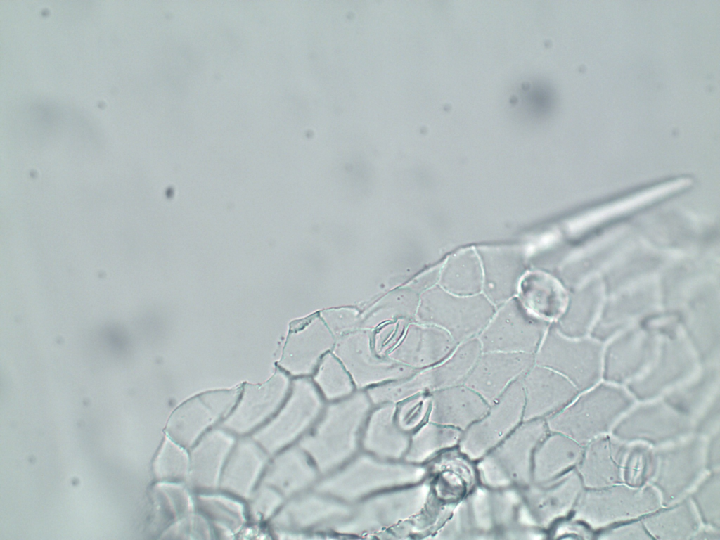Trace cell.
Segmentation results:
<instances>
[{
  "instance_id": "cell-10",
  "label": "cell",
  "mask_w": 720,
  "mask_h": 540,
  "mask_svg": "<svg viewBox=\"0 0 720 540\" xmlns=\"http://www.w3.org/2000/svg\"><path fill=\"white\" fill-rule=\"evenodd\" d=\"M516 297L497 307L477 338L482 350L534 354L549 326Z\"/></svg>"
},
{
  "instance_id": "cell-23",
  "label": "cell",
  "mask_w": 720,
  "mask_h": 540,
  "mask_svg": "<svg viewBox=\"0 0 720 540\" xmlns=\"http://www.w3.org/2000/svg\"><path fill=\"white\" fill-rule=\"evenodd\" d=\"M290 387L287 373L278 367V374L264 386L244 389L245 394L240 392L238 406L236 404V410L232 413L233 428L242 432L254 428L278 409L288 396Z\"/></svg>"
},
{
  "instance_id": "cell-5",
  "label": "cell",
  "mask_w": 720,
  "mask_h": 540,
  "mask_svg": "<svg viewBox=\"0 0 720 540\" xmlns=\"http://www.w3.org/2000/svg\"><path fill=\"white\" fill-rule=\"evenodd\" d=\"M662 506L657 491L650 484L637 488L621 482L600 488H585L571 515L597 532L642 518Z\"/></svg>"
},
{
  "instance_id": "cell-19",
  "label": "cell",
  "mask_w": 720,
  "mask_h": 540,
  "mask_svg": "<svg viewBox=\"0 0 720 540\" xmlns=\"http://www.w3.org/2000/svg\"><path fill=\"white\" fill-rule=\"evenodd\" d=\"M482 268V293L496 307L517 295L520 282L527 271L525 255L508 248L477 250Z\"/></svg>"
},
{
  "instance_id": "cell-13",
  "label": "cell",
  "mask_w": 720,
  "mask_h": 540,
  "mask_svg": "<svg viewBox=\"0 0 720 540\" xmlns=\"http://www.w3.org/2000/svg\"><path fill=\"white\" fill-rule=\"evenodd\" d=\"M241 388L201 394L181 405L172 414L167 427L171 439L189 446L205 430L233 409Z\"/></svg>"
},
{
  "instance_id": "cell-28",
  "label": "cell",
  "mask_w": 720,
  "mask_h": 540,
  "mask_svg": "<svg viewBox=\"0 0 720 540\" xmlns=\"http://www.w3.org/2000/svg\"><path fill=\"white\" fill-rule=\"evenodd\" d=\"M437 284L456 295L482 293V268L477 250L465 249L449 257L441 264Z\"/></svg>"
},
{
  "instance_id": "cell-9",
  "label": "cell",
  "mask_w": 720,
  "mask_h": 540,
  "mask_svg": "<svg viewBox=\"0 0 720 540\" xmlns=\"http://www.w3.org/2000/svg\"><path fill=\"white\" fill-rule=\"evenodd\" d=\"M610 434L628 444L642 443L657 448L693 435V420L665 401L652 403L631 407Z\"/></svg>"
},
{
  "instance_id": "cell-36",
  "label": "cell",
  "mask_w": 720,
  "mask_h": 540,
  "mask_svg": "<svg viewBox=\"0 0 720 540\" xmlns=\"http://www.w3.org/2000/svg\"><path fill=\"white\" fill-rule=\"evenodd\" d=\"M720 413L719 402L705 407L693 419V435L707 439L719 430Z\"/></svg>"
},
{
  "instance_id": "cell-16",
  "label": "cell",
  "mask_w": 720,
  "mask_h": 540,
  "mask_svg": "<svg viewBox=\"0 0 720 540\" xmlns=\"http://www.w3.org/2000/svg\"><path fill=\"white\" fill-rule=\"evenodd\" d=\"M457 345L444 329L432 324L410 321L399 342L387 356L419 371L440 363Z\"/></svg>"
},
{
  "instance_id": "cell-24",
  "label": "cell",
  "mask_w": 720,
  "mask_h": 540,
  "mask_svg": "<svg viewBox=\"0 0 720 540\" xmlns=\"http://www.w3.org/2000/svg\"><path fill=\"white\" fill-rule=\"evenodd\" d=\"M584 446L562 434L548 431L534 452L532 482L546 483L575 468Z\"/></svg>"
},
{
  "instance_id": "cell-26",
  "label": "cell",
  "mask_w": 720,
  "mask_h": 540,
  "mask_svg": "<svg viewBox=\"0 0 720 540\" xmlns=\"http://www.w3.org/2000/svg\"><path fill=\"white\" fill-rule=\"evenodd\" d=\"M482 352L476 337L458 344L440 363L422 369L428 393L463 384Z\"/></svg>"
},
{
  "instance_id": "cell-1",
  "label": "cell",
  "mask_w": 720,
  "mask_h": 540,
  "mask_svg": "<svg viewBox=\"0 0 720 540\" xmlns=\"http://www.w3.org/2000/svg\"><path fill=\"white\" fill-rule=\"evenodd\" d=\"M580 394L545 421L549 432L562 434L582 446L610 434L634 404L626 391L606 384L593 386Z\"/></svg>"
},
{
  "instance_id": "cell-11",
  "label": "cell",
  "mask_w": 720,
  "mask_h": 540,
  "mask_svg": "<svg viewBox=\"0 0 720 540\" xmlns=\"http://www.w3.org/2000/svg\"><path fill=\"white\" fill-rule=\"evenodd\" d=\"M371 329H355L336 339L332 352L351 375L356 387L363 388L402 379L418 370L402 365L375 349Z\"/></svg>"
},
{
  "instance_id": "cell-33",
  "label": "cell",
  "mask_w": 720,
  "mask_h": 540,
  "mask_svg": "<svg viewBox=\"0 0 720 540\" xmlns=\"http://www.w3.org/2000/svg\"><path fill=\"white\" fill-rule=\"evenodd\" d=\"M335 338L358 328L360 315L352 309H331L319 315Z\"/></svg>"
},
{
  "instance_id": "cell-27",
  "label": "cell",
  "mask_w": 720,
  "mask_h": 540,
  "mask_svg": "<svg viewBox=\"0 0 720 540\" xmlns=\"http://www.w3.org/2000/svg\"><path fill=\"white\" fill-rule=\"evenodd\" d=\"M380 405L371 416L365 430L364 446L382 458H400L409 446V440L399 425H396L397 407L393 403Z\"/></svg>"
},
{
  "instance_id": "cell-8",
  "label": "cell",
  "mask_w": 720,
  "mask_h": 540,
  "mask_svg": "<svg viewBox=\"0 0 720 540\" xmlns=\"http://www.w3.org/2000/svg\"><path fill=\"white\" fill-rule=\"evenodd\" d=\"M524 407L522 376L507 387L480 419L462 432L459 451L472 461L482 458L523 422Z\"/></svg>"
},
{
  "instance_id": "cell-3",
  "label": "cell",
  "mask_w": 720,
  "mask_h": 540,
  "mask_svg": "<svg viewBox=\"0 0 720 540\" xmlns=\"http://www.w3.org/2000/svg\"><path fill=\"white\" fill-rule=\"evenodd\" d=\"M548 432L545 420L523 421L476 465L478 480L491 489H522L532 482L534 450Z\"/></svg>"
},
{
  "instance_id": "cell-4",
  "label": "cell",
  "mask_w": 720,
  "mask_h": 540,
  "mask_svg": "<svg viewBox=\"0 0 720 540\" xmlns=\"http://www.w3.org/2000/svg\"><path fill=\"white\" fill-rule=\"evenodd\" d=\"M495 310L482 293L456 295L436 284L420 294L415 321L444 329L459 344L477 337Z\"/></svg>"
},
{
  "instance_id": "cell-7",
  "label": "cell",
  "mask_w": 720,
  "mask_h": 540,
  "mask_svg": "<svg viewBox=\"0 0 720 540\" xmlns=\"http://www.w3.org/2000/svg\"><path fill=\"white\" fill-rule=\"evenodd\" d=\"M427 474L420 466L391 464L362 455L349 466L320 482L318 491L354 500L388 487L417 483Z\"/></svg>"
},
{
  "instance_id": "cell-31",
  "label": "cell",
  "mask_w": 720,
  "mask_h": 540,
  "mask_svg": "<svg viewBox=\"0 0 720 540\" xmlns=\"http://www.w3.org/2000/svg\"><path fill=\"white\" fill-rule=\"evenodd\" d=\"M688 496L702 525L720 530V471L707 472Z\"/></svg>"
},
{
  "instance_id": "cell-38",
  "label": "cell",
  "mask_w": 720,
  "mask_h": 540,
  "mask_svg": "<svg viewBox=\"0 0 720 540\" xmlns=\"http://www.w3.org/2000/svg\"><path fill=\"white\" fill-rule=\"evenodd\" d=\"M691 539L719 540L720 530L702 525Z\"/></svg>"
},
{
  "instance_id": "cell-14",
  "label": "cell",
  "mask_w": 720,
  "mask_h": 540,
  "mask_svg": "<svg viewBox=\"0 0 720 540\" xmlns=\"http://www.w3.org/2000/svg\"><path fill=\"white\" fill-rule=\"evenodd\" d=\"M336 338L319 315L296 322L289 332L279 368L297 377L313 374Z\"/></svg>"
},
{
  "instance_id": "cell-34",
  "label": "cell",
  "mask_w": 720,
  "mask_h": 540,
  "mask_svg": "<svg viewBox=\"0 0 720 540\" xmlns=\"http://www.w3.org/2000/svg\"><path fill=\"white\" fill-rule=\"evenodd\" d=\"M598 539H653L641 519L621 522L596 532Z\"/></svg>"
},
{
  "instance_id": "cell-2",
  "label": "cell",
  "mask_w": 720,
  "mask_h": 540,
  "mask_svg": "<svg viewBox=\"0 0 720 540\" xmlns=\"http://www.w3.org/2000/svg\"><path fill=\"white\" fill-rule=\"evenodd\" d=\"M367 392H357L330 404L302 446L321 471H328L356 450L362 425L371 406Z\"/></svg>"
},
{
  "instance_id": "cell-35",
  "label": "cell",
  "mask_w": 720,
  "mask_h": 540,
  "mask_svg": "<svg viewBox=\"0 0 720 540\" xmlns=\"http://www.w3.org/2000/svg\"><path fill=\"white\" fill-rule=\"evenodd\" d=\"M548 529L549 534L556 539H595L596 532L572 515L557 521Z\"/></svg>"
},
{
  "instance_id": "cell-17",
  "label": "cell",
  "mask_w": 720,
  "mask_h": 540,
  "mask_svg": "<svg viewBox=\"0 0 720 540\" xmlns=\"http://www.w3.org/2000/svg\"><path fill=\"white\" fill-rule=\"evenodd\" d=\"M523 421L546 419L569 404L580 393L559 373L534 364L522 376Z\"/></svg>"
},
{
  "instance_id": "cell-29",
  "label": "cell",
  "mask_w": 720,
  "mask_h": 540,
  "mask_svg": "<svg viewBox=\"0 0 720 540\" xmlns=\"http://www.w3.org/2000/svg\"><path fill=\"white\" fill-rule=\"evenodd\" d=\"M462 431L430 422L413 437L407 454L408 461L421 463L458 444Z\"/></svg>"
},
{
  "instance_id": "cell-32",
  "label": "cell",
  "mask_w": 720,
  "mask_h": 540,
  "mask_svg": "<svg viewBox=\"0 0 720 540\" xmlns=\"http://www.w3.org/2000/svg\"><path fill=\"white\" fill-rule=\"evenodd\" d=\"M656 468L655 449L642 443H631L622 467V482L632 487L650 484Z\"/></svg>"
},
{
  "instance_id": "cell-20",
  "label": "cell",
  "mask_w": 720,
  "mask_h": 540,
  "mask_svg": "<svg viewBox=\"0 0 720 540\" xmlns=\"http://www.w3.org/2000/svg\"><path fill=\"white\" fill-rule=\"evenodd\" d=\"M629 444L610 433L586 444L576 466L585 488L622 482V467Z\"/></svg>"
},
{
  "instance_id": "cell-25",
  "label": "cell",
  "mask_w": 720,
  "mask_h": 540,
  "mask_svg": "<svg viewBox=\"0 0 720 540\" xmlns=\"http://www.w3.org/2000/svg\"><path fill=\"white\" fill-rule=\"evenodd\" d=\"M641 519L653 539H691L702 526L688 495Z\"/></svg>"
},
{
  "instance_id": "cell-12",
  "label": "cell",
  "mask_w": 720,
  "mask_h": 540,
  "mask_svg": "<svg viewBox=\"0 0 720 540\" xmlns=\"http://www.w3.org/2000/svg\"><path fill=\"white\" fill-rule=\"evenodd\" d=\"M585 487L576 468L546 483L521 489L523 503L539 528L548 529L570 515Z\"/></svg>"
},
{
  "instance_id": "cell-30",
  "label": "cell",
  "mask_w": 720,
  "mask_h": 540,
  "mask_svg": "<svg viewBox=\"0 0 720 540\" xmlns=\"http://www.w3.org/2000/svg\"><path fill=\"white\" fill-rule=\"evenodd\" d=\"M312 380L323 397L329 401L349 396L356 387L349 372L332 351L321 359Z\"/></svg>"
},
{
  "instance_id": "cell-18",
  "label": "cell",
  "mask_w": 720,
  "mask_h": 540,
  "mask_svg": "<svg viewBox=\"0 0 720 540\" xmlns=\"http://www.w3.org/2000/svg\"><path fill=\"white\" fill-rule=\"evenodd\" d=\"M582 349L581 342L562 334L551 323L534 354V364L559 373L582 392L593 387L599 378L596 370L584 366Z\"/></svg>"
},
{
  "instance_id": "cell-15",
  "label": "cell",
  "mask_w": 720,
  "mask_h": 540,
  "mask_svg": "<svg viewBox=\"0 0 720 540\" xmlns=\"http://www.w3.org/2000/svg\"><path fill=\"white\" fill-rule=\"evenodd\" d=\"M534 364V354L482 352L463 385L477 392L490 406Z\"/></svg>"
},
{
  "instance_id": "cell-37",
  "label": "cell",
  "mask_w": 720,
  "mask_h": 540,
  "mask_svg": "<svg viewBox=\"0 0 720 540\" xmlns=\"http://www.w3.org/2000/svg\"><path fill=\"white\" fill-rule=\"evenodd\" d=\"M704 459L707 472L720 471V430L705 439Z\"/></svg>"
},
{
  "instance_id": "cell-22",
  "label": "cell",
  "mask_w": 720,
  "mask_h": 540,
  "mask_svg": "<svg viewBox=\"0 0 720 540\" xmlns=\"http://www.w3.org/2000/svg\"><path fill=\"white\" fill-rule=\"evenodd\" d=\"M515 297L530 314L550 324L562 316L569 299L560 282L541 270L525 274Z\"/></svg>"
},
{
  "instance_id": "cell-21",
  "label": "cell",
  "mask_w": 720,
  "mask_h": 540,
  "mask_svg": "<svg viewBox=\"0 0 720 540\" xmlns=\"http://www.w3.org/2000/svg\"><path fill=\"white\" fill-rule=\"evenodd\" d=\"M430 395V422L462 432L480 419L489 404L477 392L462 384L435 391Z\"/></svg>"
},
{
  "instance_id": "cell-6",
  "label": "cell",
  "mask_w": 720,
  "mask_h": 540,
  "mask_svg": "<svg viewBox=\"0 0 720 540\" xmlns=\"http://www.w3.org/2000/svg\"><path fill=\"white\" fill-rule=\"evenodd\" d=\"M705 439L691 435L676 442L654 448L656 468L650 484L657 491L662 506L689 494L707 473Z\"/></svg>"
}]
</instances>
